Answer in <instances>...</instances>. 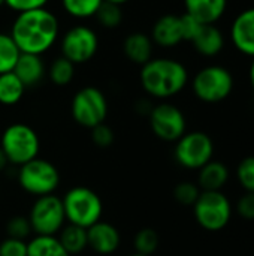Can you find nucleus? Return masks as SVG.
<instances>
[{"label":"nucleus","mask_w":254,"mask_h":256,"mask_svg":"<svg viewBox=\"0 0 254 256\" xmlns=\"http://www.w3.org/2000/svg\"><path fill=\"white\" fill-rule=\"evenodd\" d=\"M58 32L57 16L49 9L39 8L19 12L9 34L21 52L42 56L55 44Z\"/></svg>","instance_id":"f257e3e1"},{"label":"nucleus","mask_w":254,"mask_h":256,"mask_svg":"<svg viewBox=\"0 0 254 256\" xmlns=\"http://www.w3.org/2000/svg\"><path fill=\"white\" fill-rule=\"evenodd\" d=\"M139 81L150 96L156 99H169L186 88L189 84V70L175 58H151L142 64Z\"/></svg>","instance_id":"f03ea898"},{"label":"nucleus","mask_w":254,"mask_h":256,"mask_svg":"<svg viewBox=\"0 0 254 256\" xmlns=\"http://www.w3.org/2000/svg\"><path fill=\"white\" fill-rule=\"evenodd\" d=\"M234 88L235 76L232 70L219 63L201 68L192 80L195 96L205 104H220L226 100L234 93Z\"/></svg>","instance_id":"7ed1b4c3"},{"label":"nucleus","mask_w":254,"mask_h":256,"mask_svg":"<svg viewBox=\"0 0 254 256\" xmlns=\"http://www.w3.org/2000/svg\"><path fill=\"white\" fill-rule=\"evenodd\" d=\"M66 222L82 228H90L100 220L103 204L96 192L88 188L78 186L66 192L61 200Z\"/></svg>","instance_id":"20e7f679"},{"label":"nucleus","mask_w":254,"mask_h":256,"mask_svg":"<svg viewBox=\"0 0 254 256\" xmlns=\"http://www.w3.org/2000/svg\"><path fill=\"white\" fill-rule=\"evenodd\" d=\"M0 148L3 150L9 164L21 166L37 158L40 142L37 134L30 126L24 123H15L4 129Z\"/></svg>","instance_id":"39448f33"},{"label":"nucleus","mask_w":254,"mask_h":256,"mask_svg":"<svg viewBox=\"0 0 254 256\" xmlns=\"http://www.w3.org/2000/svg\"><path fill=\"white\" fill-rule=\"evenodd\" d=\"M193 213L198 224L207 231L223 230L232 216V206L222 190H202L193 206Z\"/></svg>","instance_id":"423d86ee"},{"label":"nucleus","mask_w":254,"mask_h":256,"mask_svg":"<svg viewBox=\"0 0 254 256\" xmlns=\"http://www.w3.org/2000/svg\"><path fill=\"white\" fill-rule=\"evenodd\" d=\"M18 183L25 192L39 198L54 194L60 183V174L51 162L36 158L19 166Z\"/></svg>","instance_id":"0eeeda50"},{"label":"nucleus","mask_w":254,"mask_h":256,"mask_svg":"<svg viewBox=\"0 0 254 256\" xmlns=\"http://www.w3.org/2000/svg\"><path fill=\"white\" fill-rule=\"evenodd\" d=\"M28 220L36 236H57L66 222L61 198L54 194L39 196L30 210Z\"/></svg>","instance_id":"6e6552de"},{"label":"nucleus","mask_w":254,"mask_h":256,"mask_svg":"<svg viewBox=\"0 0 254 256\" xmlns=\"http://www.w3.org/2000/svg\"><path fill=\"white\" fill-rule=\"evenodd\" d=\"M214 142L205 132H186L175 146L177 162L187 170H201L205 164L213 160Z\"/></svg>","instance_id":"1a4fd4ad"},{"label":"nucleus","mask_w":254,"mask_h":256,"mask_svg":"<svg viewBox=\"0 0 254 256\" xmlns=\"http://www.w3.org/2000/svg\"><path fill=\"white\" fill-rule=\"evenodd\" d=\"M108 114V102L105 94L96 87H84L72 99L73 120L82 128L93 129L105 123Z\"/></svg>","instance_id":"9d476101"},{"label":"nucleus","mask_w":254,"mask_h":256,"mask_svg":"<svg viewBox=\"0 0 254 256\" xmlns=\"http://www.w3.org/2000/svg\"><path fill=\"white\" fill-rule=\"evenodd\" d=\"M150 126L153 134L166 142H177L187 129L184 112L169 102L157 104L150 111Z\"/></svg>","instance_id":"9b49d317"},{"label":"nucleus","mask_w":254,"mask_h":256,"mask_svg":"<svg viewBox=\"0 0 254 256\" xmlns=\"http://www.w3.org/2000/svg\"><path fill=\"white\" fill-rule=\"evenodd\" d=\"M99 48V39L93 28L87 26H75L61 38V56L73 64L90 62Z\"/></svg>","instance_id":"f8f14e48"},{"label":"nucleus","mask_w":254,"mask_h":256,"mask_svg":"<svg viewBox=\"0 0 254 256\" xmlns=\"http://www.w3.org/2000/svg\"><path fill=\"white\" fill-rule=\"evenodd\" d=\"M229 42L234 50L253 60L254 58V6L241 9L229 26Z\"/></svg>","instance_id":"ddd939ff"},{"label":"nucleus","mask_w":254,"mask_h":256,"mask_svg":"<svg viewBox=\"0 0 254 256\" xmlns=\"http://www.w3.org/2000/svg\"><path fill=\"white\" fill-rule=\"evenodd\" d=\"M153 44L162 48H174L184 42L183 28H181V15L166 14L162 15L151 28Z\"/></svg>","instance_id":"4468645a"},{"label":"nucleus","mask_w":254,"mask_h":256,"mask_svg":"<svg viewBox=\"0 0 254 256\" xmlns=\"http://www.w3.org/2000/svg\"><path fill=\"white\" fill-rule=\"evenodd\" d=\"M226 34L217 24H202L198 34L193 38L192 45L202 57H217L226 48Z\"/></svg>","instance_id":"2eb2a0df"},{"label":"nucleus","mask_w":254,"mask_h":256,"mask_svg":"<svg viewBox=\"0 0 254 256\" xmlns=\"http://www.w3.org/2000/svg\"><path fill=\"white\" fill-rule=\"evenodd\" d=\"M87 240L88 248L100 255L114 254L120 246V232L118 230L108 222H96L90 228H87Z\"/></svg>","instance_id":"dca6fc26"},{"label":"nucleus","mask_w":254,"mask_h":256,"mask_svg":"<svg viewBox=\"0 0 254 256\" xmlns=\"http://www.w3.org/2000/svg\"><path fill=\"white\" fill-rule=\"evenodd\" d=\"M229 0H184L186 14L202 24H217L228 12Z\"/></svg>","instance_id":"f3484780"},{"label":"nucleus","mask_w":254,"mask_h":256,"mask_svg":"<svg viewBox=\"0 0 254 256\" xmlns=\"http://www.w3.org/2000/svg\"><path fill=\"white\" fill-rule=\"evenodd\" d=\"M12 72L19 78L25 88L33 87L42 81L45 75V63L40 56L21 52Z\"/></svg>","instance_id":"a211bd4d"},{"label":"nucleus","mask_w":254,"mask_h":256,"mask_svg":"<svg viewBox=\"0 0 254 256\" xmlns=\"http://www.w3.org/2000/svg\"><path fill=\"white\" fill-rule=\"evenodd\" d=\"M153 40L148 34L142 32L130 33L123 44V51L126 57L136 64H145L153 58Z\"/></svg>","instance_id":"6ab92c4d"},{"label":"nucleus","mask_w":254,"mask_h":256,"mask_svg":"<svg viewBox=\"0 0 254 256\" xmlns=\"http://www.w3.org/2000/svg\"><path fill=\"white\" fill-rule=\"evenodd\" d=\"M229 180V170L223 162L210 160L199 170L198 184L201 190H222Z\"/></svg>","instance_id":"aec40b11"},{"label":"nucleus","mask_w":254,"mask_h":256,"mask_svg":"<svg viewBox=\"0 0 254 256\" xmlns=\"http://www.w3.org/2000/svg\"><path fill=\"white\" fill-rule=\"evenodd\" d=\"M58 240L69 255L81 254L85 248H88L87 230L78 225L69 224L63 226L61 231L58 232Z\"/></svg>","instance_id":"412c9836"},{"label":"nucleus","mask_w":254,"mask_h":256,"mask_svg":"<svg viewBox=\"0 0 254 256\" xmlns=\"http://www.w3.org/2000/svg\"><path fill=\"white\" fill-rule=\"evenodd\" d=\"M27 256H70L57 236H36L27 243Z\"/></svg>","instance_id":"4be33fe9"},{"label":"nucleus","mask_w":254,"mask_h":256,"mask_svg":"<svg viewBox=\"0 0 254 256\" xmlns=\"http://www.w3.org/2000/svg\"><path fill=\"white\" fill-rule=\"evenodd\" d=\"M25 87L13 72H6L0 75V104L15 105L24 96Z\"/></svg>","instance_id":"5701e85b"},{"label":"nucleus","mask_w":254,"mask_h":256,"mask_svg":"<svg viewBox=\"0 0 254 256\" xmlns=\"http://www.w3.org/2000/svg\"><path fill=\"white\" fill-rule=\"evenodd\" d=\"M21 51L9 33H0V75L12 72Z\"/></svg>","instance_id":"b1692460"},{"label":"nucleus","mask_w":254,"mask_h":256,"mask_svg":"<svg viewBox=\"0 0 254 256\" xmlns=\"http://www.w3.org/2000/svg\"><path fill=\"white\" fill-rule=\"evenodd\" d=\"M102 3L103 0H61L66 14L78 20L94 16Z\"/></svg>","instance_id":"393cba45"},{"label":"nucleus","mask_w":254,"mask_h":256,"mask_svg":"<svg viewBox=\"0 0 254 256\" xmlns=\"http://www.w3.org/2000/svg\"><path fill=\"white\" fill-rule=\"evenodd\" d=\"M75 76V64L64 58L63 56L57 57L49 66V78L55 86H67Z\"/></svg>","instance_id":"a878e982"},{"label":"nucleus","mask_w":254,"mask_h":256,"mask_svg":"<svg viewBox=\"0 0 254 256\" xmlns=\"http://www.w3.org/2000/svg\"><path fill=\"white\" fill-rule=\"evenodd\" d=\"M94 16L97 18V21L102 27L115 28L123 21V10H121V6H118V4L103 2Z\"/></svg>","instance_id":"bb28decb"},{"label":"nucleus","mask_w":254,"mask_h":256,"mask_svg":"<svg viewBox=\"0 0 254 256\" xmlns=\"http://www.w3.org/2000/svg\"><path fill=\"white\" fill-rule=\"evenodd\" d=\"M159 248V236L151 228H144L135 236V249L136 254L150 256Z\"/></svg>","instance_id":"cd10ccee"},{"label":"nucleus","mask_w":254,"mask_h":256,"mask_svg":"<svg viewBox=\"0 0 254 256\" xmlns=\"http://www.w3.org/2000/svg\"><path fill=\"white\" fill-rule=\"evenodd\" d=\"M201 192L202 190L199 189L198 184H195L192 182H181L180 184H177V188L174 190V196H175L177 202H180L181 206H195Z\"/></svg>","instance_id":"c85d7f7f"},{"label":"nucleus","mask_w":254,"mask_h":256,"mask_svg":"<svg viewBox=\"0 0 254 256\" xmlns=\"http://www.w3.org/2000/svg\"><path fill=\"white\" fill-rule=\"evenodd\" d=\"M6 232H7V237H10V238L25 240L33 232V230H31L28 218H25V216H13L6 224Z\"/></svg>","instance_id":"c756f323"},{"label":"nucleus","mask_w":254,"mask_h":256,"mask_svg":"<svg viewBox=\"0 0 254 256\" xmlns=\"http://www.w3.org/2000/svg\"><path fill=\"white\" fill-rule=\"evenodd\" d=\"M237 177L246 192L254 194V156L244 158L237 170Z\"/></svg>","instance_id":"7c9ffc66"},{"label":"nucleus","mask_w":254,"mask_h":256,"mask_svg":"<svg viewBox=\"0 0 254 256\" xmlns=\"http://www.w3.org/2000/svg\"><path fill=\"white\" fill-rule=\"evenodd\" d=\"M91 140H93L94 146H97L100 148H108L114 142V132L105 123H100L91 129Z\"/></svg>","instance_id":"2f4dec72"},{"label":"nucleus","mask_w":254,"mask_h":256,"mask_svg":"<svg viewBox=\"0 0 254 256\" xmlns=\"http://www.w3.org/2000/svg\"><path fill=\"white\" fill-rule=\"evenodd\" d=\"M0 256H27V243L7 237L0 243Z\"/></svg>","instance_id":"473e14b6"},{"label":"nucleus","mask_w":254,"mask_h":256,"mask_svg":"<svg viewBox=\"0 0 254 256\" xmlns=\"http://www.w3.org/2000/svg\"><path fill=\"white\" fill-rule=\"evenodd\" d=\"M202 27V22H199L198 20H195L193 16H190L189 14H183L181 15V28H183V36H184V40L187 42H192L193 38L198 34V32L201 30Z\"/></svg>","instance_id":"72a5a7b5"},{"label":"nucleus","mask_w":254,"mask_h":256,"mask_svg":"<svg viewBox=\"0 0 254 256\" xmlns=\"http://www.w3.org/2000/svg\"><path fill=\"white\" fill-rule=\"evenodd\" d=\"M49 0H4V4L15 10L16 14L24 12V10H31V9H39L45 8Z\"/></svg>","instance_id":"f704fd0d"},{"label":"nucleus","mask_w":254,"mask_h":256,"mask_svg":"<svg viewBox=\"0 0 254 256\" xmlns=\"http://www.w3.org/2000/svg\"><path fill=\"white\" fill-rule=\"evenodd\" d=\"M238 214L246 219V220H254V194L252 192H246L237 206Z\"/></svg>","instance_id":"c9c22d12"},{"label":"nucleus","mask_w":254,"mask_h":256,"mask_svg":"<svg viewBox=\"0 0 254 256\" xmlns=\"http://www.w3.org/2000/svg\"><path fill=\"white\" fill-rule=\"evenodd\" d=\"M247 75H249L250 87L253 88V92H254V58L253 60H250V66H249V72H247Z\"/></svg>","instance_id":"e433bc0d"},{"label":"nucleus","mask_w":254,"mask_h":256,"mask_svg":"<svg viewBox=\"0 0 254 256\" xmlns=\"http://www.w3.org/2000/svg\"><path fill=\"white\" fill-rule=\"evenodd\" d=\"M9 162H7V159H6V156H4V153H3V150L0 148V172L6 168V165H7Z\"/></svg>","instance_id":"4c0bfd02"},{"label":"nucleus","mask_w":254,"mask_h":256,"mask_svg":"<svg viewBox=\"0 0 254 256\" xmlns=\"http://www.w3.org/2000/svg\"><path fill=\"white\" fill-rule=\"evenodd\" d=\"M106 3H112V4H118V6H123L124 3H127L129 0H103Z\"/></svg>","instance_id":"58836bf2"},{"label":"nucleus","mask_w":254,"mask_h":256,"mask_svg":"<svg viewBox=\"0 0 254 256\" xmlns=\"http://www.w3.org/2000/svg\"><path fill=\"white\" fill-rule=\"evenodd\" d=\"M3 4H4V0H0V8H1Z\"/></svg>","instance_id":"ea45409f"},{"label":"nucleus","mask_w":254,"mask_h":256,"mask_svg":"<svg viewBox=\"0 0 254 256\" xmlns=\"http://www.w3.org/2000/svg\"><path fill=\"white\" fill-rule=\"evenodd\" d=\"M132 256H145V255H141V254H133Z\"/></svg>","instance_id":"a19ab883"}]
</instances>
